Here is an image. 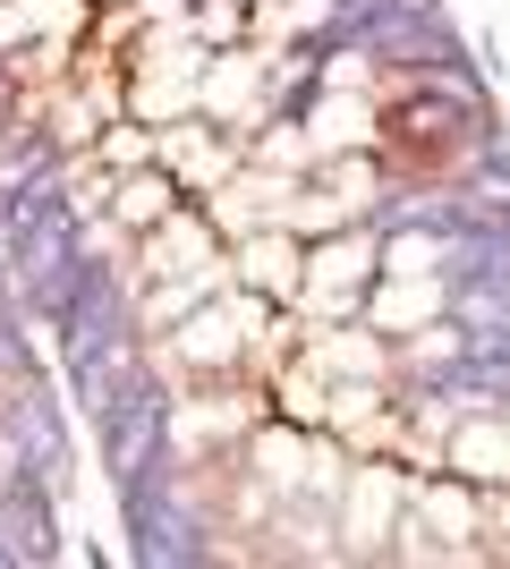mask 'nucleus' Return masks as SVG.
<instances>
[{
	"mask_svg": "<svg viewBox=\"0 0 510 569\" xmlns=\"http://www.w3.org/2000/svg\"><path fill=\"white\" fill-rule=\"evenodd\" d=\"M426 307H434V298H426V289H400V298H391L383 315H391V323H409V315H426Z\"/></svg>",
	"mask_w": 510,
	"mask_h": 569,
	"instance_id": "nucleus-4",
	"label": "nucleus"
},
{
	"mask_svg": "<svg viewBox=\"0 0 510 569\" xmlns=\"http://www.w3.org/2000/svg\"><path fill=\"white\" fill-rule=\"evenodd\" d=\"M426 263H434V238H400L391 247V272H426Z\"/></svg>",
	"mask_w": 510,
	"mask_h": 569,
	"instance_id": "nucleus-3",
	"label": "nucleus"
},
{
	"mask_svg": "<svg viewBox=\"0 0 510 569\" xmlns=\"http://www.w3.org/2000/svg\"><path fill=\"white\" fill-rule=\"evenodd\" d=\"M451 459H460L468 476H493V485H502V476H510V433H493V426H468L460 442H451Z\"/></svg>",
	"mask_w": 510,
	"mask_h": 569,
	"instance_id": "nucleus-1",
	"label": "nucleus"
},
{
	"mask_svg": "<svg viewBox=\"0 0 510 569\" xmlns=\"http://www.w3.org/2000/svg\"><path fill=\"white\" fill-rule=\"evenodd\" d=\"M120 213H128V221L162 213V179H137V188H120Z\"/></svg>",
	"mask_w": 510,
	"mask_h": 569,
	"instance_id": "nucleus-2",
	"label": "nucleus"
}]
</instances>
